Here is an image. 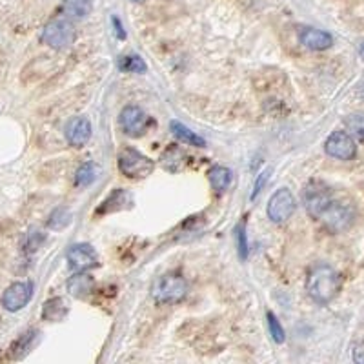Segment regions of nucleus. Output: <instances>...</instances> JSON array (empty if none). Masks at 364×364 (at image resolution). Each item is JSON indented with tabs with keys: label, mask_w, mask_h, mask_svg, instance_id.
<instances>
[{
	"label": "nucleus",
	"mask_w": 364,
	"mask_h": 364,
	"mask_svg": "<svg viewBox=\"0 0 364 364\" xmlns=\"http://www.w3.org/2000/svg\"><path fill=\"white\" fill-rule=\"evenodd\" d=\"M112 24H113V31H115L117 38H119V41H126V29L124 26H122V22H120V18L113 15Z\"/></svg>",
	"instance_id": "30"
},
{
	"label": "nucleus",
	"mask_w": 364,
	"mask_h": 364,
	"mask_svg": "<svg viewBox=\"0 0 364 364\" xmlns=\"http://www.w3.org/2000/svg\"><path fill=\"white\" fill-rule=\"evenodd\" d=\"M208 178H210L211 188L220 195L230 188V184H232V171L228 170L226 166H213V168L208 171Z\"/></svg>",
	"instance_id": "21"
},
{
	"label": "nucleus",
	"mask_w": 364,
	"mask_h": 364,
	"mask_svg": "<svg viewBox=\"0 0 364 364\" xmlns=\"http://www.w3.org/2000/svg\"><path fill=\"white\" fill-rule=\"evenodd\" d=\"M70 311L66 301L63 297H55L50 301L44 302V308H42V318L44 321H50V323H58V321H64Z\"/></svg>",
	"instance_id": "19"
},
{
	"label": "nucleus",
	"mask_w": 364,
	"mask_h": 364,
	"mask_svg": "<svg viewBox=\"0 0 364 364\" xmlns=\"http://www.w3.org/2000/svg\"><path fill=\"white\" fill-rule=\"evenodd\" d=\"M237 245H239V257L242 259V261H246L250 253V245H248V235H246L245 224H239V228H237Z\"/></svg>",
	"instance_id": "28"
},
{
	"label": "nucleus",
	"mask_w": 364,
	"mask_h": 364,
	"mask_svg": "<svg viewBox=\"0 0 364 364\" xmlns=\"http://www.w3.org/2000/svg\"><path fill=\"white\" fill-rule=\"evenodd\" d=\"M170 129L175 136H177L178 141L184 142L188 146H195V148H206V141H204L203 136L197 135L195 132H191L188 126H184L178 120H171L170 122Z\"/></svg>",
	"instance_id": "20"
},
{
	"label": "nucleus",
	"mask_w": 364,
	"mask_h": 364,
	"mask_svg": "<svg viewBox=\"0 0 364 364\" xmlns=\"http://www.w3.org/2000/svg\"><path fill=\"white\" fill-rule=\"evenodd\" d=\"M120 71H124V73H146L148 71V66H146L144 58L141 55H122L119 58V63H117Z\"/></svg>",
	"instance_id": "22"
},
{
	"label": "nucleus",
	"mask_w": 364,
	"mask_h": 364,
	"mask_svg": "<svg viewBox=\"0 0 364 364\" xmlns=\"http://www.w3.org/2000/svg\"><path fill=\"white\" fill-rule=\"evenodd\" d=\"M331 200H333L331 190L321 181H310L302 191V203H304L308 215L314 219L321 217V213L326 210Z\"/></svg>",
	"instance_id": "6"
},
{
	"label": "nucleus",
	"mask_w": 364,
	"mask_h": 364,
	"mask_svg": "<svg viewBox=\"0 0 364 364\" xmlns=\"http://www.w3.org/2000/svg\"><path fill=\"white\" fill-rule=\"evenodd\" d=\"M324 151L337 161H352L357 155V144L348 132H333L324 142Z\"/></svg>",
	"instance_id": "8"
},
{
	"label": "nucleus",
	"mask_w": 364,
	"mask_h": 364,
	"mask_svg": "<svg viewBox=\"0 0 364 364\" xmlns=\"http://www.w3.org/2000/svg\"><path fill=\"white\" fill-rule=\"evenodd\" d=\"M266 318H268V328H269V336H272V339L277 344L284 343L286 341L284 328H282V324L279 323V318L275 317V314L268 311V314H266Z\"/></svg>",
	"instance_id": "27"
},
{
	"label": "nucleus",
	"mask_w": 364,
	"mask_h": 364,
	"mask_svg": "<svg viewBox=\"0 0 364 364\" xmlns=\"http://www.w3.org/2000/svg\"><path fill=\"white\" fill-rule=\"evenodd\" d=\"M359 55L364 58V42H360L359 44Z\"/></svg>",
	"instance_id": "32"
},
{
	"label": "nucleus",
	"mask_w": 364,
	"mask_h": 364,
	"mask_svg": "<svg viewBox=\"0 0 364 364\" xmlns=\"http://www.w3.org/2000/svg\"><path fill=\"white\" fill-rule=\"evenodd\" d=\"M91 122L87 117H73L66 126V139L73 148H82L91 139Z\"/></svg>",
	"instance_id": "13"
},
{
	"label": "nucleus",
	"mask_w": 364,
	"mask_h": 364,
	"mask_svg": "<svg viewBox=\"0 0 364 364\" xmlns=\"http://www.w3.org/2000/svg\"><path fill=\"white\" fill-rule=\"evenodd\" d=\"M132 2H136V4H141V2H146V0H132Z\"/></svg>",
	"instance_id": "33"
},
{
	"label": "nucleus",
	"mask_w": 364,
	"mask_h": 364,
	"mask_svg": "<svg viewBox=\"0 0 364 364\" xmlns=\"http://www.w3.org/2000/svg\"><path fill=\"white\" fill-rule=\"evenodd\" d=\"M93 9L91 0H63L60 4V15L68 21H82Z\"/></svg>",
	"instance_id": "15"
},
{
	"label": "nucleus",
	"mask_w": 364,
	"mask_h": 364,
	"mask_svg": "<svg viewBox=\"0 0 364 364\" xmlns=\"http://www.w3.org/2000/svg\"><path fill=\"white\" fill-rule=\"evenodd\" d=\"M352 355L357 364H364V341H360V343H357L355 346H353Z\"/></svg>",
	"instance_id": "31"
},
{
	"label": "nucleus",
	"mask_w": 364,
	"mask_h": 364,
	"mask_svg": "<svg viewBox=\"0 0 364 364\" xmlns=\"http://www.w3.org/2000/svg\"><path fill=\"white\" fill-rule=\"evenodd\" d=\"M97 178V168L93 162H84L82 166H80L79 170H77V173H75V184L79 188H87L90 184H93V181Z\"/></svg>",
	"instance_id": "25"
},
{
	"label": "nucleus",
	"mask_w": 364,
	"mask_h": 364,
	"mask_svg": "<svg viewBox=\"0 0 364 364\" xmlns=\"http://www.w3.org/2000/svg\"><path fill=\"white\" fill-rule=\"evenodd\" d=\"M353 219H355V210H353V206L336 199L328 204L326 210L318 217V220H323L324 226L333 233H341L344 230H348L353 224Z\"/></svg>",
	"instance_id": "5"
},
{
	"label": "nucleus",
	"mask_w": 364,
	"mask_h": 364,
	"mask_svg": "<svg viewBox=\"0 0 364 364\" xmlns=\"http://www.w3.org/2000/svg\"><path fill=\"white\" fill-rule=\"evenodd\" d=\"M46 240V235L41 232V230H37V228H31L28 233H26L24 240H22V250H24L26 253H33L37 252L38 248L42 246V242Z\"/></svg>",
	"instance_id": "26"
},
{
	"label": "nucleus",
	"mask_w": 364,
	"mask_h": 364,
	"mask_svg": "<svg viewBox=\"0 0 364 364\" xmlns=\"http://www.w3.org/2000/svg\"><path fill=\"white\" fill-rule=\"evenodd\" d=\"M68 294L75 299H86L95 290V279L87 275L86 272H79L71 275L66 282Z\"/></svg>",
	"instance_id": "14"
},
{
	"label": "nucleus",
	"mask_w": 364,
	"mask_h": 364,
	"mask_svg": "<svg viewBox=\"0 0 364 364\" xmlns=\"http://www.w3.org/2000/svg\"><path fill=\"white\" fill-rule=\"evenodd\" d=\"M71 223V213L66 210V208H55L53 211L50 213V217H48V228L50 230H53V232H60V230H64L66 226H70Z\"/></svg>",
	"instance_id": "23"
},
{
	"label": "nucleus",
	"mask_w": 364,
	"mask_h": 364,
	"mask_svg": "<svg viewBox=\"0 0 364 364\" xmlns=\"http://www.w3.org/2000/svg\"><path fill=\"white\" fill-rule=\"evenodd\" d=\"M295 208H297V200H295L294 193H291L288 188H281L275 193L272 195V199L268 200V208H266V213H268L269 220L272 223H286L295 213Z\"/></svg>",
	"instance_id": "7"
},
{
	"label": "nucleus",
	"mask_w": 364,
	"mask_h": 364,
	"mask_svg": "<svg viewBox=\"0 0 364 364\" xmlns=\"http://www.w3.org/2000/svg\"><path fill=\"white\" fill-rule=\"evenodd\" d=\"M269 173H272V171H269V170H266V171H262L261 175H257V181H255V184H253V193H252V199H255L257 195L261 193V191H262V188H264V184H266V181H268Z\"/></svg>",
	"instance_id": "29"
},
{
	"label": "nucleus",
	"mask_w": 364,
	"mask_h": 364,
	"mask_svg": "<svg viewBox=\"0 0 364 364\" xmlns=\"http://www.w3.org/2000/svg\"><path fill=\"white\" fill-rule=\"evenodd\" d=\"M343 279L341 273L330 264L311 266L306 275V291L317 304H330L339 295Z\"/></svg>",
	"instance_id": "1"
},
{
	"label": "nucleus",
	"mask_w": 364,
	"mask_h": 364,
	"mask_svg": "<svg viewBox=\"0 0 364 364\" xmlns=\"http://www.w3.org/2000/svg\"><path fill=\"white\" fill-rule=\"evenodd\" d=\"M68 262L75 272H87L99 266V257L90 245H73L66 253Z\"/></svg>",
	"instance_id": "11"
},
{
	"label": "nucleus",
	"mask_w": 364,
	"mask_h": 364,
	"mask_svg": "<svg viewBox=\"0 0 364 364\" xmlns=\"http://www.w3.org/2000/svg\"><path fill=\"white\" fill-rule=\"evenodd\" d=\"M344 126L346 132L357 139V141L364 142V113H352L344 119Z\"/></svg>",
	"instance_id": "24"
},
{
	"label": "nucleus",
	"mask_w": 364,
	"mask_h": 364,
	"mask_svg": "<svg viewBox=\"0 0 364 364\" xmlns=\"http://www.w3.org/2000/svg\"><path fill=\"white\" fill-rule=\"evenodd\" d=\"M119 124L122 128V132L129 136H142L146 132H148L149 126V117L146 115L144 109H141L139 106H126L122 108L119 115Z\"/></svg>",
	"instance_id": "9"
},
{
	"label": "nucleus",
	"mask_w": 364,
	"mask_h": 364,
	"mask_svg": "<svg viewBox=\"0 0 364 364\" xmlns=\"http://www.w3.org/2000/svg\"><path fill=\"white\" fill-rule=\"evenodd\" d=\"M161 164L166 171L170 173H178L186 164V154L178 148L177 144H170L162 151Z\"/></svg>",
	"instance_id": "16"
},
{
	"label": "nucleus",
	"mask_w": 364,
	"mask_h": 364,
	"mask_svg": "<svg viewBox=\"0 0 364 364\" xmlns=\"http://www.w3.org/2000/svg\"><path fill=\"white\" fill-rule=\"evenodd\" d=\"M188 295V281L181 273H166L151 286V297L159 304H177Z\"/></svg>",
	"instance_id": "2"
},
{
	"label": "nucleus",
	"mask_w": 364,
	"mask_h": 364,
	"mask_svg": "<svg viewBox=\"0 0 364 364\" xmlns=\"http://www.w3.org/2000/svg\"><path fill=\"white\" fill-rule=\"evenodd\" d=\"M117 166H119V171L124 175V177L144 178L148 177V175L154 173L155 161L154 159L146 157V155L141 154L139 149L124 148L119 154Z\"/></svg>",
	"instance_id": "4"
},
{
	"label": "nucleus",
	"mask_w": 364,
	"mask_h": 364,
	"mask_svg": "<svg viewBox=\"0 0 364 364\" xmlns=\"http://www.w3.org/2000/svg\"><path fill=\"white\" fill-rule=\"evenodd\" d=\"M129 203H132V195H129L126 190H122V188H119V190L113 191L108 199L100 204V208L95 211V213L104 215V213H112V211L124 210Z\"/></svg>",
	"instance_id": "18"
},
{
	"label": "nucleus",
	"mask_w": 364,
	"mask_h": 364,
	"mask_svg": "<svg viewBox=\"0 0 364 364\" xmlns=\"http://www.w3.org/2000/svg\"><path fill=\"white\" fill-rule=\"evenodd\" d=\"M77 38V31H75L71 21L64 17H58L50 21L42 28L41 31V42L46 46H50L53 50H68Z\"/></svg>",
	"instance_id": "3"
},
{
	"label": "nucleus",
	"mask_w": 364,
	"mask_h": 364,
	"mask_svg": "<svg viewBox=\"0 0 364 364\" xmlns=\"http://www.w3.org/2000/svg\"><path fill=\"white\" fill-rule=\"evenodd\" d=\"M37 336H38L37 330H29L26 331V333H22L17 341H13V344L9 346V352H8L9 359L18 360L22 359V357L28 355V352L31 350V346H33Z\"/></svg>",
	"instance_id": "17"
},
{
	"label": "nucleus",
	"mask_w": 364,
	"mask_h": 364,
	"mask_svg": "<svg viewBox=\"0 0 364 364\" xmlns=\"http://www.w3.org/2000/svg\"><path fill=\"white\" fill-rule=\"evenodd\" d=\"M299 41L304 48L311 51H324V50H330L331 46H333V37H331L328 31L324 29H317V28H301L299 31Z\"/></svg>",
	"instance_id": "12"
},
{
	"label": "nucleus",
	"mask_w": 364,
	"mask_h": 364,
	"mask_svg": "<svg viewBox=\"0 0 364 364\" xmlns=\"http://www.w3.org/2000/svg\"><path fill=\"white\" fill-rule=\"evenodd\" d=\"M33 297V282L24 281V282H13L8 286L2 294V306L8 311H18L24 306H28V302Z\"/></svg>",
	"instance_id": "10"
}]
</instances>
